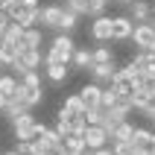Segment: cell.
Segmentation results:
<instances>
[{"label":"cell","instance_id":"obj_1","mask_svg":"<svg viewBox=\"0 0 155 155\" xmlns=\"http://www.w3.org/2000/svg\"><path fill=\"white\" fill-rule=\"evenodd\" d=\"M73 50H76V41L70 35H56L44 53V64H70Z\"/></svg>","mask_w":155,"mask_h":155},{"label":"cell","instance_id":"obj_2","mask_svg":"<svg viewBox=\"0 0 155 155\" xmlns=\"http://www.w3.org/2000/svg\"><path fill=\"white\" fill-rule=\"evenodd\" d=\"M12 132H15V140H32L44 132V123L35 120V114H21L15 123H12Z\"/></svg>","mask_w":155,"mask_h":155},{"label":"cell","instance_id":"obj_3","mask_svg":"<svg viewBox=\"0 0 155 155\" xmlns=\"http://www.w3.org/2000/svg\"><path fill=\"white\" fill-rule=\"evenodd\" d=\"M64 6L79 18H100V15H105L108 0H64Z\"/></svg>","mask_w":155,"mask_h":155},{"label":"cell","instance_id":"obj_4","mask_svg":"<svg viewBox=\"0 0 155 155\" xmlns=\"http://www.w3.org/2000/svg\"><path fill=\"white\" fill-rule=\"evenodd\" d=\"M129 41H135L140 53H155V29H152V21L147 24H135V32H132Z\"/></svg>","mask_w":155,"mask_h":155},{"label":"cell","instance_id":"obj_5","mask_svg":"<svg viewBox=\"0 0 155 155\" xmlns=\"http://www.w3.org/2000/svg\"><path fill=\"white\" fill-rule=\"evenodd\" d=\"M61 18H64V6H41L38 9V26H44V29L59 32Z\"/></svg>","mask_w":155,"mask_h":155},{"label":"cell","instance_id":"obj_6","mask_svg":"<svg viewBox=\"0 0 155 155\" xmlns=\"http://www.w3.org/2000/svg\"><path fill=\"white\" fill-rule=\"evenodd\" d=\"M129 143L135 149H140V152H147V155H155V132L147 129V126H135Z\"/></svg>","mask_w":155,"mask_h":155},{"label":"cell","instance_id":"obj_7","mask_svg":"<svg viewBox=\"0 0 155 155\" xmlns=\"http://www.w3.org/2000/svg\"><path fill=\"white\" fill-rule=\"evenodd\" d=\"M135 32V21L129 15H111V41H129Z\"/></svg>","mask_w":155,"mask_h":155},{"label":"cell","instance_id":"obj_8","mask_svg":"<svg viewBox=\"0 0 155 155\" xmlns=\"http://www.w3.org/2000/svg\"><path fill=\"white\" fill-rule=\"evenodd\" d=\"M82 140H85V147L94 152V149L108 147V143H111V135H108L103 126H88V129H85V135H82Z\"/></svg>","mask_w":155,"mask_h":155},{"label":"cell","instance_id":"obj_9","mask_svg":"<svg viewBox=\"0 0 155 155\" xmlns=\"http://www.w3.org/2000/svg\"><path fill=\"white\" fill-rule=\"evenodd\" d=\"M91 38H94L97 44L111 41V15H100V18H94V24H91Z\"/></svg>","mask_w":155,"mask_h":155},{"label":"cell","instance_id":"obj_10","mask_svg":"<svg viewBox=\"0 0 155 155\" xmlns=\"http://www.w3.org/2000/svg\"><path fill=\"white\" fill-rule=\"evenodd\" d=\"M15 100H21V103L32 111L35 105H41L44 103V91L41 88H26V85H18V91H15Z\"/></svg>","mask_w":155,"mask_h":155},{"label":"cell","instance_id":"obj_11","mask_svg":"<svg viewBox=\"0 0 155 155\" xmlns=\"http://www.w3.org/2000/svg\"><path fill=\"white\" fill-rule=\"evenodd\" d=\"M100 97H103V85H97V82H88L79 88V100L85 108H100Z\"/></svg>","mask_w":155,"mask_h":155},{"label":"cell","instance_id":"obj_12","mask_svg":"<svg viewBox=\"0 0 155 155\" xmlns=\"http://www.w3.org/2000/svg\"><path fill=\"white\" fill-rule=\"evenodd\" d=\"M152 15H155V6L149 0H135V3H129V18L132 21L147 24V21H152Z\"/></svg>","mask_w":155,"mask_h":155},{"label":"cell","instance_id":"obj_13","mask_svg":"<svg viewBox=\"0 0 155 155\" xmlns=\"http://www.w3.org/2000/svg\"><path fill=\"white\" fill-rule=\"evenodd\" d=\"M79 114H85V105H82V100H79V94H70V97H64V103H61V108H59V114L56 117H79Z\"/></svg>","mask_w":155,"mask_h":155},{"label":"cell","instance_id":"obj_14","mask_svg":"<svg viewBox=\"0 0 155 155\" xmlns=\"http://www.w3.org/2000/svg\"><path fill=\"white\" fill-rule=\"evenodd\" d=\"M88 73L94 76L97 85H111V79H114V73H117V68H114V64H91V68H88Z\"/></svg>","mask_w":155,"mask_h":155},{"label":"cell","instance_id":"obj_15","mask_svg":"<svg viewBox=\"0 0 155 155\" xmlns=\"http://www.w3.org/2000/svg\"><path fill=\"white\" fill-rule=\"evenodd\" d=\"M108 88H111L117 97H129V94H132V76L120 68L117 73H114V79H111V85H108Z\"/></svg>","mask_w":155,"mask_h":155},{"label":"cell","instance_id":"obj_16","mask_svg":"<svg viewBox=\"0 0 155 155\" xmlns=\"http://www.w3.org/2000/svg\"><path fill=\"white\" fill-rule=\"evenodd\" d=\"M41 44H44V38H41V29H38V26L24 29V38H21V44H18V53L21 50H41Z\"/></svg>","mask_w":155,"mask_h":155},{"label":"cell","instance_id":"obj_17","mask_svg":"<svg viewBox=\"0 0 155 155\" xmlns=\"http://www.w3.org/2000/svg\"><path fill=\"white\" fill-rule=\"evenodd\" d=\"M44 73H47V79H50L53 85H64L70 79V68L68 64H44Z\"/></svg>","mask_w":155,"mask_h":155},{"label":"cell","instance_id":"obj_18","mask_svg":"<svg viewBox=\"0 0 155 155\" xmlns=\"http://www.w3.org/2000/svg\"><path fill=\"white\" fill-rule=\"evenodd\" d=\"M26 111H29V108H26L21 100H15V97H12V100H6V105H3V111H0V114H3L9 123H15L18 117H21V114H26Z\"/></svg>","mask_w":155,"mask_h":155},{"label":"cell","instance_id":"obj_19","mask_svg":"<svg viewBox=\"0 0 155 155\" xmlns=\"http://www.w3.org/2000/svg\"><path fill=\"white\" fill-rule=\"evenodd\" d=\"M91 64H114V50L108 44H100L97 50H91Z\"/></svg>","mask_w":155,"mask_h":155},{"label":"cell","instance_id":"obj_20","mask_svg":"<svg viewBox=\"0 0 155 155\" xmlns=\"http://www.w3.org/2000/svg\"><path fill=\"white\" fill-rule=\"evenodd\" d=\"M132 132H135V126H132L129 120H123L120 126H114V132H111V143H129V140H132Z\"/></svg>","mask_w":155,"mask_h":155},{"label":"cell","instance_id":"obj_21","mask_svg":"<svg viewBox=\"0 0 155 155\" xmlns=\"http://www.w3.org/2000/svg\"><path fill=\"white\" fill-rule=\"evenodd\" d=\"M70 64H73V70H88L91 68V50H88V47H76Z\"/></svg>","mask_w":155,"mask_h":155},{"label":"cell","instance_id":"obj_22","mask_svg":"<svg viewBox=\"0 0 155 155\" xmlns=\"http://www.w3.org/2000/svg\"><path fill=\"white\" fill-rule=\"evenodd\" d=\"M15 24L21 26V29H32V26H38V9H21V15L15 18Z\"/></svg>","mask_w":155,"mask_h":155},{"label":"cell","instance_id":"obj_23","mask_svg":"<svg viewBox=\"0 0 155 155\" xmlns=\"http://www.w3.org/2000/svg\"><path fill=\"white\" fill-rule=\"evenodd\" d=\"M18 85H21V79L12 76V73H3V76H0V94L6 97V100H12V97H15Z\"/></svg>","mask_w":155,"mask_h":155},{"label":"cell","instance_id":"obj_24","mask_svg":"<svg viewBox=\"0 0 155 155\" xmlns=\"http://www.w3.org/2000/svg\"><path fill=\"white\" fill-rule=\"evenodd\" d=\"M15 61H18V47L0 41V64H3V68H12Z\"/></svg>","mask_w":155,"mask_h":155},{"label":"cell","instance_id":"obj_25","mask_svg":"<svg viewBox=\"0 0 155 155\" xmlns=\"http://www.w3.org/2000/svg\"><path fill=\"white\" fill-rule=\"evenodd\" d=\"M21 38H24V29H21L15 21H9L6 29H3V41H6V44H15V47H18V44H21Z\"/></svg>","mask_w":155,"mask_h":155},{"label":"cell","instance_id":"obj_26","mask_svg":"<svg viewBox=\"0 0 155 155\" xmlns=\"http://www.w3.org/2000/svg\"><path fill=\"white\" fill-rule=\"evenodd\" d=\"M21 0H3V3H0V12H3V15L9 18V21H15L18 15H21Z\"/></svg>","mask_w":155,"mask_h":155},{"label":"cell","instance_id":"obj_27","mask_svg":"<svg viewBox=\"0 0 155 155\" xmlns=\"http://www.w3.org/2000/svg\"><path fill=\"white\" fill-rule=\"evenodd\" d=\"M64 149H70V152H85V140H82V135H68L64 138Z\"/></svg>","mask_w":155,"mask_h":155},{"label":"cell","instance_id":"obj_28","mask_svg":"<svg viewBox=\"0 0 155 155\" xmlns=\"http://www.w3.org/2000/svg\"><path fill=\"white\" fill-rule=\"evenodd\" d=\"M21 85H26V88H41V73H38V70H26L24 76H21Z\"/></svg>","mask_w":155,"mask_h":155},{"label":"cell","instance_id":"obj_29","mask_svg":"<svg viewBox=\"0 0 155 155\" xmlns=\"http://www.w3.org/2000/svg\"><path fill=\"white\" fill-rule=\"evenodd\" d=\"M117 105V94H114L111 88H103V97H100V108H111Z\"/></svg>","mask_w":155,"mask_h":155},{"label":"cell","instance_id":"obj_30","mask_svg":"<svg viewBox=\"0 0 155 155\" xmlns=\"http://www.w3.org/2000/svg\"><path fill=\"white\" fill-rule=\"evenodd\" d=\"M85 129H88V123H85L82 114L79 117H70V135H85Z\"/></svg>","mask_w":155,"mask_h":155},{"label":"cell","instance_id":"obj_31","mask_svg":"<svg viewBox=\"0 0 155 155\" xmlns=\"http://www.w3.org/2000/svg\"><path fill=\"white\" fill-rule=\"evenodd\" d=\"M82 117H85L88 126H100V108H85V114H82Z\"/></svg>","mask_w":155,"mask_h":155},{"label":"cell","instance_id":"obj_32","mask_svg":"<svg viewBox=\"0 0 155 155\" xmlns=\"http://www.w3.org/2000/svg\"><path fill=\"white\" fill-rule=\"evenodd\" d=\"M24 9H41V0H21Z\"/></svg>","mask_w":155,"mask_h":155},{"label":"cell","instance_id":"obj_33","mask_svg":"<svg viewBox=\"0 0 155 155\" xmlns=\"http://www.w3.org/2000/svg\"><path fill=\"white\" fill-rule=\"evenodd\" d=\"M6 24H9V18L0 12V41H3V29H6Z\"/></svg>","mask_w":155,"mask_h":155},{"label":"cell","instance_id":"obj_34","mask_svg":"<svg viewBox=\"0 0 155 155\" xmlns=\"http://www.w3.org/2000/svg\"><path fill=\"white\" fill-rule=\"evenodd\" d=\"M91 155H114V149L111 147H103V149H94Z\"/></svg>","mask_w":155,"mask_h":155},{"label":"cell","instance_id":"obj_35","mask_svg":"<svg viewBox=\"0 0 155 155\" xmlns=\"http://www.w3.org/2000/svg\"><path fill=\"white\" fill-rule=\"evenodd\" d=\"M111 3H120V6H129V3H135V0H111Z\"/></svg>","mask_w":155,"mask_h":155},{"label":"cell","instance_id":"obj_36","mask_svg":"<svg viewBox=\"0 0 155 155\" xmlns=\"http://www.w3.org/2000/svg\"><path fill=\"white\" fill-rule=\"evenodd\" d=\"M3 105H6V97L0 94V111H3Z\"/></svg>","mask_w":155,"mask_h":155},{"label":"cell","instance_id":"obj_37","mask_svg":"<svg viewBox=\"0 0 155 155\" xmlns=\"http://www.w3.org/2000/svg\"><path fill=\"white\" fill-rule=\"evenodd\" d=\"M3 155H18V149H9V152H3Z\"/></svg>","mask_w":155,"mask_h":155},{"label":"cell","instance_id":"obj_38","mask_svg":"<svg viewBox=\"0 0 155 155\" xmlns=\"http://www.w3.org/2000/svg\"><path fill=\"white\" fill-rule=\"evenodd\" d=\"M41 155H53V152H50V149H47V152H41Z\"/></svg>","mask_w":155,"mask_h":155},{"label":"cell","instance_id":"obj_39","mask_svg":"<svg viewBox=\"0 0 155 155\" xmlns=\"http://www.w3.org/2000/svg\"><path fill=\"white\" fill-rule=\"evenodd\" d=\"M152 29H155V21H152Z\"/></svg>","mask_w":155,"mask_h":155}]
</instances>
